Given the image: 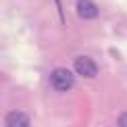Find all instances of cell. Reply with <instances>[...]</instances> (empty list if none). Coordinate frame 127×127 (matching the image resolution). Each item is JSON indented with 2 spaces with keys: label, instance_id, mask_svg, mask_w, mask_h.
I'll return each mask as SVG.
<instances>
[{
  "label": "cell",
  "instance_id": "1",
  "mask_svg": "<svg viewBox=\"0 0 127 127\" xmlns=\"http://www.w3.org/2000/svg\"><path fill=\"white\" fill-rule=\"evenodd\" d=\"M50 83L54 90H59V92H67L69 88L73 86V73L69 71V69H54L50 75Z\"/></svg>",
  "mask_w": 127,
  "mask_h": 127
},
{
  "label": "cell",
  "instance_id": "2",
  "mask_svg": "<svg viewBox=\"0 0 127 127\" xmlns=\"http://www.w3.org/2000/svg\"><path fill=\"white\" fill-rule=\"evenodd\" d=\"M75 73H79L81 77H96L98 67L90 56H79L75 61Z\"/></svg>",
  "mask_w": 127,
  "mask_h": 127
},
{
  "label": "cell",
  "instance_id": "3",
  "mask_svg": "<svg viewBox=\"0 0 127 127\" xmlns=\"http://www.w3.org/2000/svg\"><path fill=\"white\" fill-rule=\"evenodd\" d=\"M75 10L81 19H96L98 17V6L92 2V0H77Z\"/></svg>",
  "mask_w": 127,
  "mask_h": 127
},
{
  "label": "cell",
  "instance_id": "4",
  "mask_svg": "<svg viewBox=\"0 0 127 127\" xmlns=\"http://www.w3.org/2000/svg\"><path fill=\"white\" fill-rule=\"evenodd\" d=\"M6 127H29V117L23 110H13L6 115Z\"/></svg>",
  "mask_w": 127,
  "mask_h": 127
},
{
  "label": "cell",
  "instance_id": "5",
  "mask_svg": "<svg viewBox=\"0 0 127 127\" xmlns=\"http://www.w3.org/2000/svg\"><path fill=\"white\" fill-rule=\"evenodd\" d=\"M117 123H119V127H127V110L119 115V121H117Z\"/></svg>",
  "mask_w": 127,
  "mask_h": 127
}]
</instances>
